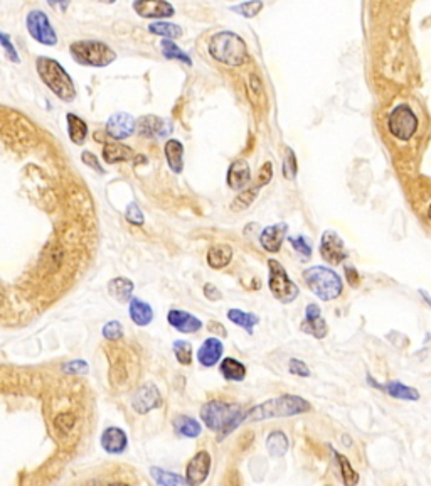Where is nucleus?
I'll use <instances>...</instances> for the list:
<instances>
[{
    "mask_svg": "<svg viewBox=\"0 0 431 486\" xmlns=\"http://www.w3.org/2000/svg\"><path fill=\"white\" fill-rule=\"evenodd\" d=\"M174 353H175V358H177V361L180 363V365L189 366L192 363V345L189 343V341H184V340L175 341Z\"/></svg>",
    "mask_w": 431,
    "mask_h": 486,
    "instance_id": "nucleus-37",
    "label": "nucleus"
},
{
    "mask_svg": "<svg viewBox=\"0 0 431 486\" xmlns=\"http://www.w3.org/2000/svg\"><path fill=\"white\" fill-rule=\"evenodd\" d=\"M320 255L331 265H338L349 257V252H347L344 240L333 230H327L324 231L322 240H320Z\"/></svg>",
    "mask_w": 431,
    "mask_h": 486,
    "instance_id": "nucleus-10",
    "label": "nucleus"
},
{
    "mask_svg": "<svg viewBox=\"0 0 431 486\" xmlns=\"http://www.w3.org/2000/svg\"><path fill=\"white\" fill-rule=\"evenodd\" d=\"M148 30H150L152 34H155V36H160V37H167V39H177L182 36V29L179 28L177 24H172V23H153L148 25Z\"/></svg>",
    "mask_w": 431,
    "mask_h": 486,
    "instance_id": "nucleus-35",
    "label": "nucleus"
},
{
    "mask_svg": "<svg viewBox=\"0 0 431 486\" xmlns=\"http://www.w3.org/2000/svg\"><path fill=\"white\" fill-rule=\"evenodd\" d=\"M252 181V169L244 159L232 162L228 169V186L235 191H243Z\"/></svg>",
    "mask_w": 431,
    "mask_h": 486,
    "instance_id": "nucleus-19",
    "label": "nucleus"
},
{
    "mask_svg": "<svg viewBox=\"0 0 431 486\" xmlns=\"http://www.w3.org/2000/svg\"><path fill=\"white\" fill-rule=\"evenodd\" d=\"M165 159L172 173L180 174L184 169V146L179 140L170 139L165 142Z\"/></svg>",
    "mask_w": 431,
    "mask_h": 486,
    "instance_id": "nucleus-26",
    "label": "nucleus"
},
{
    "mask_svg": "<svg viewBox=\"0 0 431 486\" xmlns=\"http://www.w3.org/2000/svg\"><path fill=\"white\" fill-rule=\"evenodd\" d=\"M211 56L228 66H241L246 61V45L237 34L223 30L213 36L209 42Z\"/></svg>",
    "mask_w": 431,
    "mask_h": 486,
    "instance_id": "nucleus-5",
    "label": "nucleus"
},
{
    "mask_svg": "<svg viewBox=\"0 0 431 486\" xmlns=\"http://www.w3.org/2000/svg\"><path fill=\"white\" fill-rule=\"evenodd\" d=\"M268 269H270V277H268V287L273 297L281 304H290L297 299L300 294V289L292 279L288 277L285 267L278 260L271 258L268 260Z\"/></svg>",
    "mask_w": 431,
    "mask_h": 486,
    "instance_id": "nucleus-7",
    "label": "nucleus"
},
{
    "mask_svg": "<svg viewBox=\"0 0 431 486\" xmlns=\"http://www.w3.org/2000/svg\"><path fill=\"white\" fill-rule=\"evenodd\" d=\"M135 127H137V124H135V118L130 113L118 112L108 118L107 134L115 140L129 139L135 132Z\"/></svg>",
    "mask_w": 431,
    "mask_h": 486,
    "instance_id": "nucleus-15",
    "label": "nucleus"
},
{
    "mask_svg": "<svg viewBox=\"0 0 431 486\" xmlns=\"http://www.w3.org/2000/svg\"><path fill=\"white\" fill-rule=\"evenodd\" d=\"M428 218H430V221H431V204H430V208H428Z\"/></svg>",
    "mask_w": 431,
    "mask_h": 486,
    "instance_id": "nucleus-55",
    "label": "nucleus"
},
{
    "mask_svg": "<svg viewBox=\"0 0 431 486\" xmlns=\"http://www.w3.org/2000/svg\"><path fill=\"white\" fill-rule=\"evenodd\" d=\"M90 366L85 360H73L63 365V371L68 375H86Z\"/></svg>",
    "mask_w": 431,
    "mask_h": 486,
    "instance_id": "nucleus-43",
    "label": "nucleus"
},
{
    "mask_svg": "<svg viewBox=\"0 0 431 486\" xmlns=\"http://www.w3.org/2000/svg\"><path fill=\"white\" fill-rule=\"evenodd\" d=\"M174 429L179 436L189 437V439H194L202 432L201 424L196 419L186 417V415H179L174 419Z\"/></svg>",
    "mask_w": 431,
    "mask_h": 486,
    "instance_id": "nucleus-29",
    "label": "nucleus"
},
{
    "mask_svg": "<svg viewBox=\"0 0 431 486\" xmlns=\"http://www.w3.org/2000/svg\"><path fill=\"white\" fill-rule=\"evenodd\" d=\"M66 122H68V134L71 142L76 144V146H83L88 135L86 122L81 120L78 115H74V113H68L66 115Z\"/></svg>",
    "mask_w": 431,
    "mask_h": 486,
    "instance_id": "nucleus-28",
    "label": "nucleus"
},
{
    "mask_svg": "<svg viewBox=\"0 0 431 486\" xmlns=\"http://www.w3.org/2000/svg\"><path fill=\"white\" fill-rule=\"evenodd\" d=\"M288 242L292 243V247L295 248V250H297L298 253H302L303 260H307V258L312 257V243L303 235L290 236Z\"/></svg>",
    "mask_w": 431,
    "mask_h": 486,
    "instance_id": "nucleus-40",
    "label": "nucleus"
},
{
    "mask_svg": "<svg viewBox=\"0 0 431 486\" xmlns=\"http://www.w3.org/2000/svg\"><path fill=\"white\" fill-rule=\"evenodd\" d=\"M150 475L152 478L155 480L157 485H162V486H175V485H189L186 478H182V476L175 475V473H170L167 470H162V468H157V466H152L150 468Z\"/></svg>",
    "mask_w": 431,
    "mask_h": 486,
    "instance_id": "nucleus-33",
    "label": "nucleus"
},
{
    "mask_svg": "<svg viewBox=\"0 0 431 486\" xmlns=\"http://www.w3.org/2000/svg\"><path fill=\"white\" fill-rule=\"evenodd\" d=\"M261 187H263L261 185H256V186L249 187V190H243V192L237 195L235 201L231 203L232 212H244V209H248L249 207H252L254 198H256Z\"/></svg>",
    "mask_w": 431,
    "mask_h": 486,
    "instance_id": "nucleus-34",
    "label": "nucleus"
},
{
    "mask_svg": "<svg viewBox=\"0 0 431 486\" xmlns=\"http://www.w3.org/2000/svg\"><path fill=\"white\" fill-rule=\"evenodd\" d=\"M261 8H263L261 0H249V2L241 4V6L231 7V11L236 12V14H240V16H243V17H248V19H252V17L259 14V11H261Z\"/></svg>",
    "mask_w": 431,
    "mask_h": 486,
    "instance_id": "nucleus-39",
    "label": "nucleus"
},
{
    "mask_svg": "<svg viewBox=\"0 0 431 486\" xmlns=\"http://www.w3.org/2000/svg\"><path fill=\"white\" fill-rule=\"evenodd\" d=\"M346 277H347V282L350 284V286H359V274H358V270L354 269V267H350V265H347L346 267Z\"/></svg>",
    "mask_w": 431,
    "mask_h": 486,
    "instance_id": "nucleus-52",
    "label": "nucleus"
},
{
    "mask_svg": "<svg viewBox=\"0 0 431 486\" xmlns=\"http://www.w3.org/2000/svg\"><path fill=\"white\" fill-rule=\"evenodd\" d=\"M288 370L292 375L303 376V378L310 376V369L307 366V363L302 360H297V358H292V360L288 361Z\"/></svg>",
    "mask_w": 431,
    "mask_h": 486,
    "instance_id": "nucleus-45",
    "label": "nucleus"
},
{
    "mask_svg": "<svg viewBox=\"0 0 431 486\" xmlns=\"http://www.w3.org/2000/svg\"><path fill=\"white\" fill-rule=\"evenodd\" d=\"M134 282L126 277H115L108 282V292L117 302H130L134 297Z\"/></svg>",
    "mask_w": 431,
    "mask_h": 486,
    "instance_id": "nucleus-25",
    "label": "nucleus"
},
{
    "mask_svg": "<svg viewBox=\"0 0 431 486\" xmlns=\"http://www.w3.org/2000/svg\"><path fill=\"white\" fill-rule=\"evenodd\" d=\"M243 415L240 405L228 404L223 400H211L201 409V419L206 424V427L214 432H223L219 439H224L228 434H231L237 426V420Z\"/></svg>",
    "mask_w": 431,
    "mask_h": 486,
    "instance_id": "nucleus-2",
    "label": "nucleus"
},
{
    "mask_svg": "<svg viewBox=\"0 0 431 486\" xmlns=\"http://www.w3.org/2000/svg\"><path fill=\"white\" fill-rule=\"evenodd\" d=\"M271 178H273V164H271V162H266V164L261 168V170H259L258 185H261V186L268 185V183L271 181Z\"/></svg>",
    "mask_w": 431,
    "mask_h": 486,
    "instance_id": "nucleus-48",
    "label": "nucleus"
},
{
    "mask_svg": "<svg viewBox=\"0 0 431 486\" xmlns=\"http://www.w3.org/2000/svg\"><path fill=\"white\" fill-rule=\"evenodd\" d=\"M223 352L224 347L221 341L218 340V336L216 338H208L201 345L199 352H197V360H199L202 366L211 369V366L218 365V361L221 360Z\"/></svg>",
    "mask_w": 431,
    "mask_h": 486,
    "instance_id": "nucleus-22",
    "label": "nucleus"
},
{
    "mask_svg": "<svg viewBox=\"0 0 431 486\" xmlns=\"http://www.w3.org/2000/svg\"><path fill=\"white\" fill-rule=\"evenodd\" d=\"M167 321L175 330L184 332V335H192V332H197L202 328L201 319H197L194 314L186 313L182 309H170L169 314H167Z\"/></svg>",
    "mask_w": 431,
    "mask_h": 486,
    "instance_id": "nucleus-17",
    "label": "nucleus"
},
{
    "mask_svg": "<svg viewBox=\"0 0 431 486\" xmlns=\"http://www.w3.org/2000/svg\"><path fill=\"white\" fill-rule=\"evenodd\" d=\"M228 319H230L232 324H236V326L243 328V330L248 331L249 335H253L254 326L259 323V318L256 316V314L244 313V311H241V309L228 311Z\"/></svg>",
    "mask_w": 431,
    "mask_h": 486,
    "instance_id": "nucleus-31",
    "label": "nucleus"
},
{
    "mask_svg": "<svg viewBox=\"0 0 431 486\" xmlns=\"http://www.w3.org/2000/svg\"><path fill=\"white\" fill-rule=\"evenodd\" d=\"M367 382H369V385H372V387L379 388V390L388 393V395L394 397V398H399V400H411V402L420 400V392H418L416 388L408 387V385H403L399 382L377 383V382H374V378L371 375H367Z\"/></svg>",
    "mask_w": 431,
    "mask_h": 486,
    "instance_id": "nucleus-20",
    "label": "nucleus"
},
{
    "mask_svg": "<svg viewBox=\"0 0 431 486\" xmlns=\"http://www.w3.org/2000/svg\"><path fill=\"white\" fill-rule=\"evenodd\" d=\"M98 2H103V4H113L115 0H98Z\"/></svg>",
    "mask_w": 431,
    "mask_h": 486,
    "instance_id": "nucleus-54",
    "label": "nucleus"
},
{
    "mask_svg": "<svg viewBox=\"0 0 431 486\" xmlns=\"http://www.w3.org/2000/svg\"><path fill=\"white\" fill-rule=\"evenodd\" d=\"M81 159L85 164L88 166V168H91V169H95L96 173H100V174H105V169L101 168V164L98 162V159H96V156L93 154V152H90V151H85L81 154Z\"/></svg>",
    "mask_w": 431,
    "mask_h": 486,
    "instance_id": "nucleus-47",
    "label": "nucleus"
},
{
    "mask_svg": "<svg viewBox=\"0 0 431 486\" xmlns=\"http://www.w3.org/2000/svg\"><path fill=\"white\" fill-rule=\"evenodd\" d=\"M310 410V404L305 398L298 395H281L271 400L263 402L253 409L246 410L237 420V426L249 422H259V420L276 419V417H293V415L305 414Z\"/></svg>",
    "mask_w": 431,
    "mask_h": 486,
    "instance_id": "nucleus-1",
    "label": "nucleus"
},
{
    "mask_svg": "<svg viewBox=\"0 0 431 486\" xmlns=\"http://www.w3.org/2000/svg\"><path fill=\"white\" fill-rule=\"evenodd\" d=\"M162 52H164V56L167 59H179V61H182V63H186L191 66L192 64V61L189 56L184 52L182 50H180L179 46H175V42L172 41H162Z\"/></svg>",
    "mask_w": 431,
    "mask_h": 486,
    "instance_id": "nucleus-38",
    "label": "nucleus"
},
{
    "mask_svg": "<svg viewBox=\"0 0 431 486\" xmlns=\"http://www.w3.org/2000/svg\"><path fill=\"white\" fill-rule=\"evenodd\" d=\"M219 371L230 382H243L246 376V366L236 358H224L219 366Z\"/></svg>",
    "mask_w": 431,
    "mask_h": 486,
    "instance_id": "nucleus-27",
    "label": "nucleus"
},
{
    "mask_svg": "<svg viewBox=\"0 0 431 486\" xmlns=\"http://www.w3.org/2000/svg\"><path fill=\"white\" fill-rule=\"evenodd\" d=\"M138 132L143 137H150V139H158V137H165V135L170 134L172 127L167 120L155 115H145L138 120Z\"/></svg>",
    "mask_w": 431,
    "mask_h": 486,
    "instance_id": "nucleus-18",
    "label": "nucleus"
},
{
    "mask_svg": "<svg viewBox=\"0 0 431 486\" xmlns=\"http://www.w3.org/2000/svg\"><path fill=\"white\" fill-rule=\"evenodd\" d=\"M131 157V151L130 147L123 146V144H118V142H112V144H107L103 149V159L108 162V164H117V162H122V161H126Z\"/></svg>",
    "mask_w": 431,
    "mask_h": 486,
    "instance_id": "nucleus-32",
    "label": "nucleus"
},
{
    "mask_svg": "<svg viewBox=\"0 0 431 486\" xmlns=\"http://www.w3.org/2000/svg\"><path fill=\"white\" fill-rule=\"evenodd\" d=\"M47 4H49L51 8H54V11L66 12V8L69 7L71 0H47Z\"/></svg>",
    "mask_w": 431,
    "mask_h": 486,
    "instance_id": "nucleus-53",
    "label": "nucleus"
},
{
    "mask_svg": "<svg viewBox=\"0 0 431 486\" xmlns=\"http://www.w3.org/2000/svg\"><path fill=\"white\" fill-rule=\"evenodd\" d=\"M208 264L211 269H224V267H228L231 264L232 260V248L230 245H224V243H218V245H213V247L208 250Z\"/></svg>",
    "mask_w": 431,
    "mask_h": 486,
    "instance_id": "nucleus-24",
    "label": "nucleus"
},
{
    "mask_svg": "<svg viewBox=\"0 0 431 486\" xmlns=\"http://www.w3.org/2000/svg\"><path fill=\"white\" fill-rule=\"evenodd\" d=\"M74 422H76L74 415L73 414H68V412L58 415V417H56V420H54L56 427H58L61 432L71 431V427L74 426Z\"/></svg>",
    "mask_w": 431,
    "mask_h": 486,
    "instance_id": "nucleus-46",
    "label": "nucleus"
},
{
    "mask_svg": "<svg viewBox=\"0 0 431 486\" xmlns=\"http://www.w3.org/2000/svg\"><path fill=\"white\" fill-rule=\"evenodd\" d=\"M288 233V225L287 223H275V225L266 226L265 230L261 231L259 235V243L261 247L265 248L266 252L270 253H278L281 245H283V240L287 238Z\"/></svg>",
    "mask_w": 431,
    "mask_h": 486,
    "instance_id": "nucleus-16",
    "label": "nucleus"
},
{
    "mask_svg": "<svg viewBox=\"0 0 431 486\" xmlns=\"http://www.w3.org/2000/svg\"><path fill=\"white\" fill-rule=\"evenodd\" d=\"M204 296L208 297L209 301H219L223 297L221 291L214 286V284H206L204 286Z\"/></svg>",
    "mask_w": 431,
    "mask_h": 486,
    "instance_id": "nucleus-50",
    "label": "nucleus"
},
{
    "mask_svg": "<svg viewBox=\"0 0 431 486\" xmlns=\"http://www.w3.org/2000/svg\"><path fill=\"white\" fill-rule=\"evenodd\" d=\"M302 331L314 336L315 340H324L329 332V326L322 318L319 304H309L305 309V319L302 321Z\"/></svg>",
    "mask_w": 431,
    "mask_h": 486,
    "instance_id": "nucleus-14",
    "label": "nucleus"
},
{
    "mask_svg": "<svg viewBox=\"0 0 431 486\" xmlns=\"http://www.w3.org/2000/svg\"><path fill=\"white\" fill-rule=\"evenodd\" d=\"M297 170H298V166H297V157H295L292 149H287V159L283 161V174L287 179H293L297 176Z\"/></svg>",
    "mask_w": 431,
    "mask_h": 486,
    "instance_id": "nucleus-44",
    "label": "nucleus"
},
{
    "mask_svg": "<svg viewBox=\"0 0 431 486\" xmlns=\"http://www.w3.org/2000/svg\"><path fill=\"white\" fill-rule=\"evenodd\" d=\"M134 11L145 19H165L175 14L172 4L167 0H135Z\"/></svg>",
    "mask_w": 431,
    "mask_h": 486,
    "instance_id": "nucleus-12",
    "label": "nucleus"
},
{
    "mask_svg": "<svg viewBox=\"0 0 431 486\" xmlns=\"http://www.w3.org/2000/svg\"><path fill=\"white\" fill-rule=\"evenodd\" d=\"M208 330L213 332V335L218 336V338H226V335H228L226 328H224L219 321H211L208 324Z\"/></svg>",
    "mask_w": 431,
    "mask_h": 486,
    "instance_id": "nucleus-51",
    "label": "nucleus"
},
{
    "mask_svg": "<svg viewBox=\"0 0 431 486\" xmlns=\"http://www.w3.org/2000/svg\"><path fill=\"white\" fill-rule=\"evenodd\" d=\"M307 287L310 289L320 301H333L342 294L344 282L336 270L324 265H314L303 270L302 274Z\"/></svg>",
    "mask_w": 431,
    "mask_h": 486,
    "instance_id": "nucleus-4",
    "label": "nucleus"
},
{
    "mask_svg": "<svg viewBox=\"0 0 431 486\" xmlns=\"http://www.w3.org/2000/svg\"><path fill=\"white\" fill-rule=\"evenodd\" d=\"M101 448L107 451L108 454H122L129 446V437L125 431L120 427H108L107 431L101 434Z\"/></svg>",
    "mask_w": 431,
    "mask_h": 486,
    "instance_id": "nucleus-21",
    "label": "nucleus"
},
{
    "mask_svg": "<svg viewBox=\"0 0 431 486\" xmlns=\"http://www.w3.org/2000/svg\"><path fill=\"white\" fill-rule=\"evenodd\" d=\"M25 25H28L29 34L36 39L37 42H41L44 46H56L58 45V36H56L54 29L47 19V16L42 11H30L25 19Z\"/></svg>",
    "mask_w": 431,
    "mask_h": 486,
    "instance_id": "nucleus-9",
    "label": "nucleus"
},
{
    "mask_svg": "<svg viewBox=\"0 0 431 486\" xmlns=\"http://www.w3.org/2000/svg\"><path fill=\"white\" fill-rule=\"evenodd\" d=\"M101 335H103V338L112 340V341L120 340V338H122V335H123V326H122V323H118V321H108V323L103 326V330H101Z\"/></svg>",
    "mask_w": 431,
    "mask_h": 486,
    "instance_id": "nucleus-42",
    "label": "nucleus"
},
{
    "mask_svg": "<svg viewBox=\"0 0 431 486\" xmlns=\"http://www.w3.org/2000/svg\"><path fill=\"white\" fill-rule=\"evenodd\" d=\"M129 316L137 326H148L153 321V309L148 302L138 299V297H131Z\"/></svg>",
    "mask_w": 431,
    "mask_h": 486,
    "instance_id": "nucleus-23",
    "label": "nucleus"
},
{
    "mask_svg": "<svg viewBox=\"0 0 431 486\" xmlns=\"http://www.w3.org/2000/svg\"><path fill=\"white\" fill-rule=\"evenodd\" d=\"M211 471V456L208 451H199L186 466V480L189 485L197 486L208 480Z\"/></svg>",
    "mask_w": 431,
    "mask_h": 486,
    "instance_id": "nucleus-13",
    "label": "nucleus"
},
{
    "mask_svg": "<svg viewBox=\"0 0 431 486\" xmlns=\"http://www.w3.org/2000/svg\"><path fill=\"white\" fill-rule=\"evenodd\" d=\"M73 59L81 66L105 68L117 59L115 51L101 41H76L69 46Z\"/></svg>",
    "mask_w": 431,
    "mask_h": 486,
    "instance_id": "nucleus-6",
    "label": "nucleus"
},
{
    "mask_svg": "<svg viewBox=\"0 0 431 486\" xmlns=\"http://www.w3.org/2000/svg\"><path fill=\"white\" fill-rule=\"evenodd\" d=\"M389 132L399 140H410L418 130V118L408 105H399L388 118Z\"/></svg>",
    "mask_w": 431,
    "mask_h": 486,
    "instance_id": "nucleus-8",
    "label": "nucleus"
},
{
    "mask_svg": "<svg viewBox=\"0 0 431 486\" xmlns=\"http://www.w3.org/2000/svg\"><path fill=\"white\" fill-rule=\"evenodd\" d=\"M162 405V395L153 383H143L131 397V407L138 414H148Z\"/></svg>",
    "mask_w": 431,
    "mask_h": 486,
    "instance_id": "nucleus-11",
    "label": "nucleus"
},
{
    "mask_svg": "<svg viewBox=\"0 0 431 486\" xmlns=\"http://www.w3.org/2000/svg\"><path fill=\"white\" fill-rule=\"evenodd\" d=\"M36 66L44 85L58 96L59 100H63V102H73L76 98V88H74L71 76L66 73V69L61 66L58 61L41 56L36 61Z\"/></svg>",
    "mask_w": 431,
    "mask_h": 486,
    "instance_id": "nucleus-3",
    "label": "nucleus"
},
{
    "mask_svg": "<svg viewBox=\"0 0 431 486\" xmlns=\"http://www.w3.org/2000/svg\"><path fill=\"white\" fill-rule=\"evenodd\" d=\"M288 446H290L288 437L285 432H281V431H273L266 439V449L271 458L285 456L288 451Z\"/></svg>",
    "mask_w": 431,
    "mask_h": 486,
    "instance_id": "nucleus-30",
    "label": "nucleus"
},
{
    "mask_svg": "<svg viewBox=\"0 0 431 486\" xmlns=\"http://www.w3.org/2000/svg\"><path fill=\"white\" fill-rule=\"evenodd\" d=\"M2 46H4V50H6L7 52V56H8V59H12L14 63H19V56H17V51H16V47L11 45V41H8V37H7V34H2Z\"/></svg>",
    "mask_w": 431,
    "mask_h": 486,
    "instance_id": "nucleus-49",
    "label": "nucleus"
},
{
    "mask_svg": "<svg viewBox=\"0 0 431 486\" xmlns=\"http://www.w3.org/2000/svg\"><path fill=\"white\" fill-rule=\"evenodd\" d=\"M333 454H336L338 464H341V471H342V480H344L346 485H355L359 481V475L354 471V468L350 466L349 459L346 456H342L341 453H337V451H333Z\"/></svg>",
    "mask_w": 431,
    "mask_h": 486,
    "instance_id": "nucleus-36",
    "label": "nucleus"
},
{
    "mask_svg": "<svg viewBox=\"0 0 431 486\" xmlns=\"http://www.w3.org/2000/svg\"><path fill=\"white\" fill-rule=\"evenodd\" d=\"M125 218H126V221L131 223V225H135V226H142L145 223L143 213H142V209L138 208L137 203H130L129 207H126Z\"/></svg>",
    "mask_w": 431,
    "mask_h": 486,
    "instance_id": "nucleus-41",
    "label": "nucleus"
}]
</instances>
